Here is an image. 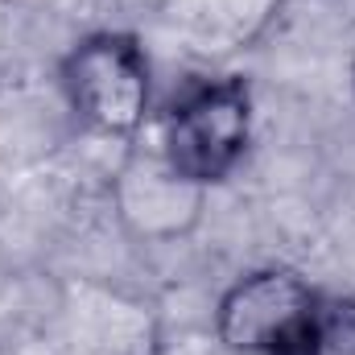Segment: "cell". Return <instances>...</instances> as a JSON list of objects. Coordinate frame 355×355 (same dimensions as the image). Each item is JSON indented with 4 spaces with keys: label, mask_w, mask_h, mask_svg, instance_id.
<instances>
[{
    "label": "cell",
    "mask_w": 355,
    "mask_h": 355,
    "mask_svg": "<svg viewBox=\"0 0 355 355\" xmlns=\"http://www.w3.org/2000/svg\"><path fill=\"white\" fill-rule=\"evenodd\" d=\"M252 116L244 75L190 83L162 116V166L194 190L227 182L248 157Z\"/></svg>",
    "instance_id": "1"
},
{
    "label": "cell",
    "mask_w": 355,
    "mask_h": 355,
    "mask_svg": "<svg viewBox=\"0 0 355 355\" xmlns=\"http://www.w3.org/2000/svg\"><path fill=\"white\" fill-rule=\"evenodd\" d=\"M58 83L79 124H87L99 137H132L149 120L153 71L137 33H87L58 62Z\"/></svg>",
    "instance_id": "2"
},
{
    "label": "cell",
    "mask_w": 355,
    "mask_h": 355,
    "mask_svg": "<svg viewBox=\"0 0 355 355\" xmlns=\"http://www.w3.org/2000/svg\"><path fill=\"white\" fill-rule=\"evenodd\" d=\"M322 289L293 268H257L215 302V335L232 355H297Z\"/></svg>",
    "instance_id": "3"
},
{
    "label": "cell",
    "mask_w": 355,
    "mask_h": 355,
    "mask_svg": "<svg viewBox=\"0 0 355 355\" xmlns=\"http://www.w3.org/2000/svg\"><path fill=\"white\" fill-rule=\"evenodd\" d=\"M67 352L71 355H153V322L145 306L124 297H95L71 310L67 327Z\"/></svg>",
    "instance_id": "4"
},
{
    "label": "cell",
    "mask_w": 355,
    "mask_h": 355,
    "mask_svg": "<svg viewBox=\"0 0 355 355\" xmlns=\"http://www.w3.org/2000/svg\"><path fill=\"white\" fill-rule=\"evenodd\" d=\"M297 355H355V297L322 293Z\"/></svg>",
    "instance_id": "5"
},
{
    "label": "cell",
    "mask_w": 355,
    "mask_h": 355,
    "mask_svg": "<svg viewBox=\"0 0 355 355\" xmlns=\"http://www.w3.org/2000/svg\"><path fill=\"white\" fill-rule=\"evenodd\" d=\"M352 87H355V42H352Z\"/></svg>",
    "instance_id": "6"
}]
</instances>
